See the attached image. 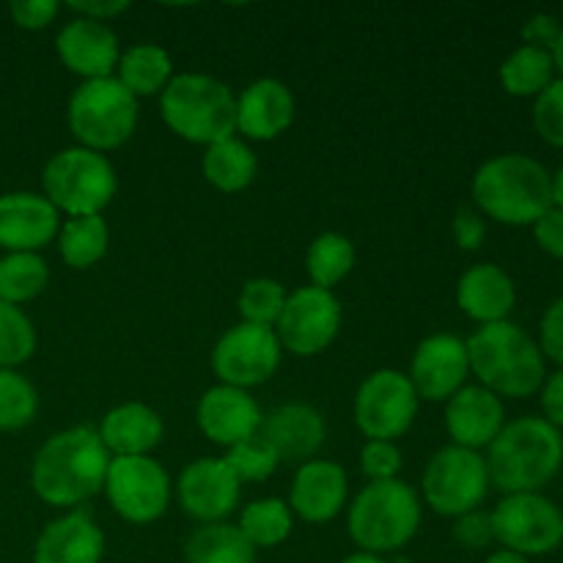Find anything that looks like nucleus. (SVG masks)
I'll use <instances>...</instances> for the list:
<instances>
[{"instance_id":"f03ea898","label":"nucleus","mask_w":563,"mask_h":563,"mask_svg":"<svg viewBox=\"0 0 563 563\" xmlns=\"http://www.w3.org/2000/svg\"><path fill=\"white\" fill-rule=\"evenodd\" d=\"M489 484L506 495L539 493L559 476L563 434L544 418H517L489 443Z\"/></svg>"},{"instance_id":"4be33fe9","label":"nucleus","mask_w":563,"mask_h":563,"mask_svg":"<svg viewBox=\"0 0 563 563\" xmlns=\"http://www.w3.org/2000/svg\"><path fill=\"white\" fill-rule=\"evenodd\" d=\"M346 493L344 467L324 460L306 462L291 484V509L306 522H330L344 509Z\"/></svg>"},{"instance_id":"7c9ffc66","label":"nucleus","mask_w":563,"mask_h":563,"mask_svg":"<svg viewBox=\"0 0 563 563\" xmlns=\"http://www.w3.org/2000/svg\"><path fill=\"white\" fill-rule=\"evenodd\" d=\"M555 80V64L550 49L517 47L500 64V82L511 97H539Z\"/></svg>"},{"instance_id":"c85d7f7f","label":"nucleus","mask_w":563,"mask_h":563,"mask_svg":"<svg viewBox=\"0 0 563 563\" xmlns=\"http://www.w3.org/2000/svg\"><path fill=\"white\" fill-rule=\"evenodd\" d=\"M256 154L251 152V146L236 141V137L212 143V146H207V154H203V176H207L209 185H214L223 192L245 190L256 179Z\"/></svg>"},{"instance_id":"09e8293b","label":"nucleus","mask_w":563,"mask_h":563,"mask_svg":"<svg viewBox=\"0 0 563 563\" xmlns=\"http://www.w3.org/2000/svg\"><path fill=\"white\" fill-rule=\"evenodd\" d=\"M71 9L77 11V14H82L86 20H97V22H104L110 20V16L121 14V11L130 9V3L126 0H119V3H69Z\"/></svg>"},{"instance_id":"a211bd4d","label":"nucleus","mask_w":563,"mask_h":563,"mask_svg":"<svg viewBox=\"0 0 563 563\" xmlns=\"http://www.w3.org/2000/svg\"><path fill=\"white\" fill-rule=\"evenodd\" d=\"M264 416L247 390L218 385L209 388L198 401V427L212 443L234 449L242 440L256 438Z\"/></svg>"},{"instance_id":"7ed1b4c3","label":"nucleus","mask_w":563,"mask_h":563,"mask_svg":"<svg viewBox=\"0 0 563 563\" xmlns=\"http://www.w3.org/2000/svg\"><path fill=\"white\" fill-rule=\"evenodd\" d=\"M473 201L504 225H533L553 207V174L528 154H498L473 176Z\"/></svg>"},{"instance_id":"0eeeda50","label":"nucleus","mask_w":563,"mask_h":563,"mask_svg":"<svg viewBox=\"0 0 563 563\" xmlns=\"http://www.w3.org/2000/svg\"><path fill=\"white\" fill-rule=\"evenodd\" d=\"M44 198L69 218L102 214L115 196V170L108 157L91 148H64L53 154L42 174Z\"/></svg>"},{"instance_id":"c9c22d12","label":"nucleus","mask_w":563,"mask_h":563,"mask_svg":"<svg viewBox=\"0 0 563 563\" xmlns=\"http://www.w3.org/2000/svg\"><path fill=\"white\" fill-rule=\"evenodd\" d=\"M36 352V330L16 306L0 300V368H14Z\"/></svg>"},{"instance_id":"9b49d317","label":"nucleus","mask_w":563,"mask_h":563,"mask_svg":"<svg viewBox=\"0 0 563 563\" xmlns=\"http://www.w3.org/2000/svg\"><path fill=\"white\" fill-rule=\"evenodd\" d=\"M104 493L115 515L135 526H146L168 509L170 478L152 456H115L110 460Z\"/></svg>"},{"instance_id":"49530a36","label":"nucleus","mask_w":563,"mask_h":563,"mask_svg":"<svg viewBox=\"0 0 563 563\" xmlns=\"http://www.w3.org/2000/svg\"><path fill=\"white\" fill-rule=\"evenodd\" d=\"M484 234H487V225H484L482 214L473 212V209L462 207L454 218V236L456 245L462 251H478L484 242Z\"/></svg>"},{"instance_id":"de8ad7c7","label":"nucleus","mask_w":563,"mask_h":563,"mask_svg":"<svg viewBox=\"0 0 563 563\" xmlns=\"http://www.w3.org/2000/svg\"><path fill=\"white\" fill-rule=\"evenodd\" d=\"M539 394H542L539 399H542L544 421L553 423L559 432H563V368H559V372L550 374V377L544 379Z\"/></svg>"},{"instance_id":"393cba45","label":"nucleus","mask_w":563,"mask_h":563,"mask_svg":"<svg viewBox=\"0 0 563 563\" xmlns=\"http://www.w3.org/2000/svg\"><path fill=\"white\" fill-rule=\"evenodd\" d=\"M262 438L278 451L280 460H308L322 449L328 438L322 412L308 405H284L269 412L262 423Z\"/></svg>"},{"instance_id":"423d86ee","label":"nucleus","mask_w":563,"mask_h":563,"mask_svg":"<svg viewBox=\"0 0 563 563\" xmlns=\"http://www.w3.org/2000/svg\"><path fill=\"white\" fill-rule=\"evenodd\" d=\"M350 537L361 553H396L412 542L421 526V504L410 484L372 482L350 506Z\"/></svg>"},{"instance_id":"a18cd8bd","label":"nucleus","mask_w":563,"mask_h":563,"mask_svg":"<svg viewBox=\"0 0 563 563\" xmlns=\"http://www.w3.org/2000/svg\"><path fill=\"white\" fill-rule=\"evenodd\" d=\"M561 36V22L553 14H533L531 20L522 25V38H526L528 47L539 49H553V44Z\"/></svg>"},{"instance_id":"cd10ccee","label":"nucleus","mask_w":563,"mask_h":563,"mask_svg":"<svg viewBox=\"0 0 563 563\" xmlns=\"http://www.w3.org/2000/svg\"><path fill=\"white\" fill-rule=\"evenodd\" d=\"M187 563H256V548L229 522L201 526L185 544Z\"/></svg>"},{"instance_id":"ea45409f","label":"nucleus","mask_w":563,"mask_h":563,"mask_svg":"<svg viewBox=\"0 0 563 563\" xmlns=\"http://www.w3.org/2000/svg\"><path fill=\"white\" fill-rule=\"evenodd\" d=\"M361 471L372 482H394L401 471V451L388 440H368L361 451Z\"/></svg>"},{"instance_id":"f3484780","label":"nucleus","mask_w":563,"mask_h":563,"mask_svg":"<svg viewBox=\"0 0 563 563\" xmlns=\"http://www.w3.org/2000/svg\"><path fill=\"white\" fill-rule=\"evenodd\" d=\"M58 209L36 192L0 196V247L9 253H36L58 236Z\"/></svg>"},{"instance_id":"4468645a","label":"nucleus","mask_w":563,"mask_h":563,"mask_svg":"<svg viewBox=\"0 0 563 563\" xmlns=\"http://www.w3.org/2000/svg\"><path fill=\"white\" fill-rule=\"evenodd\" d=\"M280 355L284 352L273 328L242 322L220 335L212 352V368L223 385L247 390L278 372Z\"/></svg>"},{"instance_id":"dca6fc26","label":"nucleus","mask_w":563,"mask_h":563,"mask_svg":"<svg viewBox=\"0 0 563 563\" xmlns=\"http://www.w3.org/2000/svg\"><path fill=\"white\" fill-rule=\"evenodd\" d=\"M240 500V478L231 473L225 460H198L179 476V504L190 517L223 522Z\"/></svg>"},{"instance_id":"b1692460","label":"nucleus","mask_w":563,"mask_h":563,"mask_svg":"<svg viewBox=\"0 0 563 563\" xmlns=\"http://www.w3.org/2000/svg\"><path fill=\"white\" fill-rule=\"evenodd\" d=\"M104 555V537L97 522L82 511L58 517L38 537L33 563H99Z\"/></svg>"},{"instance_id":"473e14b6","label":"nucleus","mask_w":563,"mask_h":563,"mask_svg":"<svg viewBox=\"0 0 563 563\" xmlns=\"http://www.w3.org/2000/svg\"><path fill=\"white\" fill-rule=\"evenodd\" d=\"M47 280V262L38 253H9L0 258V300L9 306H20L38 297Z\"/></svg>"},{"instance_id":"2f4dec72","label":"nucleus","mask_w":563,"mask_h":563,"mask_svg":"<svg viewBox=\"0 0 563 563\" xmlns=\"http://www.w3.org/2000/svg\"><path fill=\"white\" fill-rule=\"evenodd\" d=\"M355 267V247L346 240L344 234H335V231H324L317 240L311 242L306 256V269L308 278L319 289H333L335 284L346 278Z\"/></svg>"},{"instance_id":"f257e3e1","label":"nucleus","mask_w":563,"mask_h":563,"mask_svg":"<svg viewBox=\"0 0 563 563\" xmlns=\"http://www.w3.org/2000/svg\"><path fill=\"white\" fill-rule=\"evenodd\" d=\"M108 467L110 451L97 429H66L38 449L31 467L33 493L49 506H77L102 493Z\"/></svg>"},{"instance_id":"3c124183","label":"nucleus","mask_w":563,"mask_h":563,"mask_svg":"<svg viewBox=\"0 0 563 563\" xmlns=\"http://www.w3.org/2000/svg\"><path fill=\"white\" fill-rule=\"evenodd\" d=\"M553 207L563 209V165L559 168V174L553 176Z\"/></svg>"},{"instance_id":"a878e982","label":"nucleus","mask_w":563,"mask_h":563,"mask_svg":"<svg viewBox=\"0 0 563 563\" xmlns=\"http://www.w3.org/2000/svg\"><path fill=\"white\" fill-rule=\"evenodd\" d=\"M163 418L141 401L113 407L99 427L104 449L115 456H148V451L157 449L163 440Z\"/></svg>"},{"instance_id":"2eb2a0df","label":"nucleus","mask_w":563,"mask_h":563,"mask_svg":"<svg viewBox=\"0 0 563 563\" xmlns=\"http://www.w3.org/2000/svg\"><path fill=\"white\" fill-rule=\"evenodd\" d=\"M467 374H471V357H467L465 341L440 333L429 335L418 344L416 357H412L410 383L418 399L445 401L456 390L465 388Z\"/></svg>"},{"instance_id":"864d4df0","label":"nucleus","mask_w":563,"mask_h":563,"mask_svg":"<svg viewBox=\"0 0 563 563\" xmlns=\"http://www.w3.org/2000/svg\"><path fill=\"white\" fill-rule=\"evenodd\" d=\"M550 55H553L555 71H559V75H561V80H563V27H561V36H559V42H555V44H553V49H550Z\"/></svg>"},{"instance_id":"8fccbe9b","label":"nucleus","mask_w":563,"mask_h":563,"mask_svg":"<svg viewBox=\"0 0 563 563\" xmlns=\"http://www.w3.org/2000/svg\"><path fill=\"white\" fill-rule=\"evenodd\" d=\"M487 563H531V559H526L520 553H511V550H498V553L489 555Z\"/></svg>"},{"instance_id":"6e6552de","label":"nucleus","mask_w":563,"mask_h":563,"mask_svg":"<svg viewBox=\"0 0 563 563\" xmlns=\"http://www.w3.org/2000/svg\"><path fill=\"white\" fill-rule=\"evenodd\" d=\"M69 130L82 148L110 152L124 146L137 126V99L119 77L86 80L69 99Z\"/></svg>"},{"instance_id":"37998d69","label":"nucleus","mask_w":563,"mask_h":563,"mask_svg":"<svg viewBox=\"0 0 563 563\" xmlns=\"http://www.w3.org/2000/svg\"><path fill=\"white\" fill-rule=\"evenodd\" d=\"M60 5L55 0H14L9 5L11 20L16 22L25 31H38V27H47L55 20Z\"/></svg>"},{"instance_id":"6ab92c4d","label":"nucleus","mask_w":563,"mask_h":563,"mask_svg":"<svg viewBox=\"0 0 563 563\" xmlns=\"http://www.w3.org/2000/svg\"><path fill=\"white\" fill-rule=\"evenodd\" d=\"M60 60L69 71L86 77V80H102L113 77V69L119 66V38L104 22L77 20L66 22L55 38Z\"/></svg>"},{"instance_id":"a19ab883","label":"nucleus","mask_w":563,"mask_h":563,"mask_svg":"<svg viewBox=\"0 0 563 563\" xmlns=\"http://www.w3.org/2000/svg\"><path fill=\"white\" fill-rule=\"evenodd\" d=\"M454 539L465 550H484L489 542H495L493 533V517L484 511H467V515L456 517Z\"/></svg>"},{"instance_id":"58836bf2","label":"nucleus","mask_w":563,"mask_h":563,"mask_svg":"<svg viewBox=\"0 0 563 563\" xmlns=\"http://www.w3.org/2000/svg\"><path fill=\"white\" fill-rule=\"evenodd\" d=\"M533 126L550 146L563 148V80L550 82L533 102Z\"/></svg>"},{"instance_id":"603ef678","label":"nucleus","mask_w":563,"mask_h":563,"mask_svg":"<svg viewBox=\"0 0 563 563\" xmlns=\"http://www.w3.org/2000/svg\"><path fill=\"white\" fill-rule=\"evenodd\" d=\"M341 563H388V561H385L383 555H374V553H352Z\"/></svg>"},{"instance_id":"39448f33","label":"nucleus","mask_w":563,"mask_h":563,"mask_svg":"<svg viewBox=\"0 0 563 563\" xmlns=\"http://www.w3.org/2000/svg\"><path fill=\"white\" fill-rule=\"evenodd\" d=\"M159 113L170 132L203 146L236 132V97L225 82L209 75H174L159 93Z\"/></svg>"},{"instance_id":"c756f323","label":"nucleus","mask_w":563,"mask_h":563,"mask_svg":"<svg viewBox=\"0 0 563 563\" xmlns=\"http://www.w3.org/2000/svg\"><path fill=\"white\" fill-rule=\"evenodd\" d=\"M110 231L102 214H88V218H69L58 231L60 258L71 269H88L102 262L108 253Z\"/></svg>"},{"instance_id":"c03bdc74","label":"nucleus","mask_w":563,"mask_h":563,"mask_svg":"<svg viewBox=\"0 0 563 563\" xmlns=\"http://www.w3.org/2000/svg\"><path fill=\"white\" fill-rule=\"evenodd\" d=\"M533 240L548 256L563 258V209L550 207L542 218L533 223Z\"/></svg>"},{"instance_id":"bb28decb","label":"nucleus","mask_w":563,"mask_h":563,"mask_svg":"<svg viewBox=\"0 0 563 563\" xmlns=\"http://www.w3.org/2000/svg\"><path fill=\"white\" fill-rule=\"evenodd\" d=\"M174 80V60L159 44H135L119 58V82L132 97L163 93Z\"/></svg>"},{"instance_id":"aec40b11","label":"nucleus","mask_w":563,"mask_h":563,"mask_svg":"<svg viewBox=\"0 0 563 563\" xmlns=\"http://www.w3.org/2000/svg\"><path fill=\"white\" fill-rule=\"evenodd\" d=\"M445 427H449L454 445L471 451L489 449V443L506 427L504 401L482 385H467L449 399Z\"/></svg>"},{"instance_id":"e433bc0d","label":"nucleus","mask_w":563,"mask_h":563,"mask_svg":"<svg viewBox=\"0 0 563 563\" xmlns=\"http://www.w3.org/2000/svg\"><path fill=\"white\" fill-rule=\"evenodd\" d=\"M286 291L273 278H253L240 291V313L247 324L273 328L284 311Z\"/></svg>"},{"instance_id":"ddd939ff","label":"nucleus","mask_w":563,"mask_h":563,"mask_svg":"<svg viewBox=\"0 0 563 563\" xmlns=\"http://www.w3.org/2000/svg\"><path fill=\"white\" fill-rule=\"evenodd\" d=\"M418 416V394L410 377L383 368L363 379L355 396V423L368 440H396Z\"/></svg>"},{"instance_id":"4c0bfd02","label":"nucleus","mask_w":563,"mask_h":563,"mask_svg":"<svg viewBox=\"0 0 563 563\" xmlns=\"http://www.w3.org/2000/svg\"><path fill=\"white\" fill-rule=\"evenodd\" d=\"M280 456L273 445L267 443L264 438H251L236 443L234 449H229V456H225V465L231 467L236 478L242 482H264L275 473L278 467Z\"/></svg>"},{"instance_id":"20e7f679","label":"nucleus","mask_w":563,"mask_h":563,"mask_svg":"<svg viewBox=\"0 0 563 563\" xmlns=\"http://www.w3.org/2000/svg\"><path fill=\"white\" fill-rule=\"evenodd\" d=\"M467 344L471 372L476 374L482 388L495 396L528 399L539 394L548 379L544 355L537 341L515 322L482 324Z\"/></svg>"},{"instance_id":"f8f14e48","label":"nucleus","mask_w":563,"mask_h":563,"mask_svg":"<svg viewBox=\"0 0 563 563\" xmlns=\"http://www.w3.org/2000/svg\"><path fill=\"white\" fill-rule=\"evenodd\" d=\"M341 328V302L333 291L319 286H300L286 295L284 311L275 322L280 350L313 357L328 350Z\"/></svg>"},{"instance_id":"9d476101","label":"nucleus","mask_w":563,"mask_h":563,"mask_svg":"<svg viewBox=\"0 0 563 563\" xmlns=\"http://www.w3.org/2000/svg\"><path fill=\"white\" fill-rule=\"evenodd\" d=\"M495 542L504 550L531 555H548L563 542V511L542 493L506 495L493 515Z\"/></svg>"},{"instance_id":"79ce46f5","label":"nucleus","mask_w":563,"mask_h":563,"mask_svg":"<svg viewBox=\"0 0 563 563\" xmlns=\"http://www.w3.org/2000/svg\"><path fill=\"white\" fill-rule=\"evenodd\" d=\"M539 350L563 368V297L544 311L542 324H539Z\"/></svg>"},{"instance_id":"72a5a7b5","label":"nucleus","mask_w":563,"mask_h":563,"mask_svg":"<svg viewBox=\"0 0 563 563\" xmlns=\"http://www.w3.org/2000/svg\"><path fill=\"white\" fill-rule=\"evenodd\" d=\"M240 528L253 548H278L291 533V509L278 498L256 500L240 515Z\"/></svg>"},{"instance_id":"412c9836","label":"nucleus","mask_w":563,"mask_h":563,"mask_svg":"<svg viewBox=\"0 0 563 563\" xmlns=\"http://www.w3.org/2000/svg\"><path fill=\"white\" fill-rule=\"evenodd\" d=\"M295 121V97L275 77L251 82L236 99V130L253 141H273Z\"/></svg>"},{"instance_id":"f704fd0d","label":"nucleus","mask_w":563,"mask_h":563,"mask_svg":"<svg viewBox=\"0 0 563 563\" xmlns=\"http://www.w3.org/2000/svg\"><path fill=\"white\" fill-rule=\"evenodd\" d=\"M38 412L36 388L14 368H0V429L16 432L33 423Z\"/></svg>"},{"instance_id":"5701e85b","label":"nucleus","mask_w":563,"mask_h":563,"mask_svg":"<svg viewBox=\"0 0 563 563\" xmlns=\"http://www.w3.org/2000/svg\"><path fill=\"white\" fill-rule=\"evenodd\" d=\"M456 302L473 322H506L517 302L515 280L498 264H476L460 278Z\"/></svg>"},{"instance_id":"1a4fd4ad","label":"nucleus","mask_w":563,"mask_h":563,"mask_svg":"<svg viewBox=\"0 0 563 563\" xmlns=\"http://www.w3.org/2000/svg\"><path fill=\"white\" fill-rule=\"evenodd\" d=\"M489 493L487 462L478 451L445 445L423 471V498L438 515L462 517L476 511Z\"/></svg>"}]
</instances>
